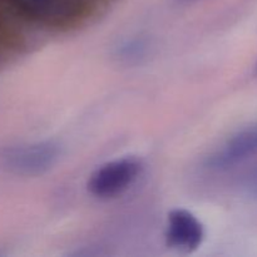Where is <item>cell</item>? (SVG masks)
<instances>
[{
  "label": "cell",
  "mask_w": 257,
  "mask_h": 257,
  "mask_svg": "<svg viewBox=\"0 0 257 257\" xmlns=\"http://www.w3.org/2000/svg\"><path fill=\"white\" fill-rule=\"evenodd\" d=\"M62 155L54 141L20 143L0 150V168L20 177H39L49 172Z\"/></svg>",
  "instance_id": "1"
},
{
  "label": "cell",
  "mask_w": 257,
  "mask_h": 257,
  "mask_svg": "<svg viewBox=\"0 0 257 257\" xmlns=\"http://www.w3.org/2000/svg\"><path fill=\"white\" fill-rule=\"evenodd\" d=\"M24 19L47 27H64L77 22L87 10L88 0H5Z\"/></svg>",
  "instance_id": "2"
},
{
  "label": "cell",
  "mask_w": 257,
  "mask_h": 257,
  "mask_svg": "<svg viewBox=\"0 0 257 257\" xmlns=\"http://www.w3.org/2000/svg\"><path fill=\"white\" fill-rule=\"evenodd\" d=\"M141 170L142 166L135 158L110 161L92 173L88 191L98 198H113L133 185Z\"/></svg>",
  "instance_id": "3"
},
{
  "label": "cell",
  "mask_w": 257,
  "mask_h": 257,
  "mask_svg": "<svg viewBox=\"0 0 257 257\" xmlns=\"http://www.w3.org/2000/svg\"><path fill=\"white\" fill-rule=\"evenodd\" d=\"M205 238L202 223L192 212L177 208L168 213L166 242L168 247L181 252L197 250Z\"/></svg>",
  "instance_id": "4"
},
{
  "label": "cell",
  "mask_w": 257,
  "mask_h": 257,
  "mask_svg": "<svg viewBox=\"0 0 257 257\" xmlns=\"http://www.w3.org/2000/svg\"><path fill=\"white\" fill-rule=\"evenodd\" d=\"M257 155V122L243 128L230 138L207 160L212 170H228Z\"/></svg>",
  "instance_id": "5"
},
{
  "label": "cell",
  "mask_w": 257,
  "mask_h": 257,
  "mask_svg": "<svg viewBox=\"0 0 257 257\" xmlns=\"http://www.w3.org/2000/svg\"><path fill=\"white\" fill-rule=\"evenodd\" d=\"M147 52V44L143 39H128L118 47L117 55L127 62H138L145 57Z\"/></svg>",
  "instance_id": "6"
},
{
  "label": "cell",
  "mask_w": 257,
  "mask_h": 257,
  "mask_svg": "<svg viewBox=\"0 0 257 257\" xmlns=\"http://www.w3.org/2000/svg\"><path fill=\"white\" fill-rule=\"evenodd\" d=\"M248 188L252 193L257 195V168L252 172V175L248 178Z\"/></svg>",
  "instance_id": "7"
},
{
  "label": "cell",
  "mask_w": 257,
  "mask_h": 257,
  "mask_svg": "<svg viewBox=\"0 0 257 257\" xmlns=\"http://www.w3.org/2000/svg\"><path fill=\"white\" fill-rule=\"evenodd\" d=\"M200 0H176V3L181 5H187V4H193V3H197Z\"/></svg>",
  "instance_id": "8"
},
{
  "label": "cell",
  "mask_w": 257,
  "mask_h": 257,
  "mask_svg": "<svg viewBox=\"0 0 257 257\" xmlns=\"http://www.w3.org/2000/svg\"><path fill=\"white\" fill-rule=\"evenodd\" d=\"M3 38H4V27H3V20H2V15H0V47H2Z\"/></svg>",
  "instance_id": "9"
},
{
  "label": "cell",
  "mask_w": 257,
  "mask_h": 257,
  "mask_svg": "<svg viewBox=\"0 0 257 257\" xmlns=\"http://www.w3.org/2000/svg\"><path fill=\"white\" fill-rule=\"evenodd\" d=\"M256 68H257V67H256Z\"/></svg>",
  "instance_id": "10"
}]
</instances>
